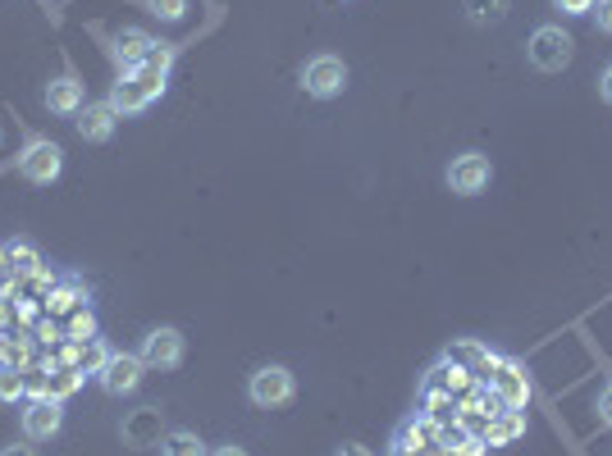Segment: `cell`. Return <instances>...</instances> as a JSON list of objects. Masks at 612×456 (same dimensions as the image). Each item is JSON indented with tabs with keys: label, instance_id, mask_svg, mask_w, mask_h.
<instances>
[{
	"label": "cell",
	"instance_id": "4dcf8cb0",
	"mask_svg": "<svg viewBox=\"0 0 612 456\" xmlns=\"http://www.w3.org/2000/svg\"><path fill=\"white\" fill-rule=\"evenodd\" d=\"M599 92H603V100H608V106H612V64L603 69V79H599Z\"/></svg>",
	"mask_w": 612,
	"mask_h": 456
},
{
	"label": "cell",
	"instance_id": "d6986e66",
	"mask_svg": "<svg viewBox=\"0 0 612 456\" xmlns=\"http://www.w3.org/2000/svg\"><path fill=\"white\" fill-rule=\"evenodd\" d=\"M83 388V370L79 365H60V370H50L46 374V397L50 401H64V397H73Z\"/></svg>",
	"mask_w": 612,
	"mask_h": 456
},
{
	"label": "cell",
	"instance_id": "5bb4252c",
	"mask_svg": "<svg viewBox=\"0 0 612 456\" xmlns=\"http://www.w3.org/2000/svg\"><path fill=\"white\" fill-rule=\"evenodd\" d=\"M46 106L56 115H79L83 110V83L79 73H60V79L46 83Z\"/></svg>",
	"mask_w": 612,
	"mask_h": 456
},
{
	"label": "cell",
	"instance_id": "30bf717a",
	"mask_svg": "<svg viewBox=\"0 0 612 456\" xmlns=\"http://www.w3.org/2000/svg\"><path fill=\"white\" fill-rule=\"evenodd\" d=\"M142 374H146L142 357H133V351H110L106 370H101L96 379H101V388H106L110 397H123V393H133L142 384Z\"/></svg>",
	"mask_w": 612,
	"mask_h": 456
},
{
	"label": "cell",
	"instance_id": "7a4b0ae2",
	"mask_svg": "<svg viewBox=\"0 0 612 456\" xmlns=\"http://www.w3.org/2000/svg\"><path fill=\"white\" fill-rule=\"evenodd\" d=\"M526 56H530V64L540 69V73H563L572 64V56H576V41L563 28H557V23H544V28L530 33Z\"/></svg>",
	"mask_w": 612,
	"mask_h": 456
},
{
	"label": "cell",
	"instance_id": "7402d4cb",
	"mask_svg": "<svg viewBox=\"0 0 612 456\" xmlns=\"http://www.w3.org/2000/svg\"><path fill=\"white\" fill-rule=\"evenodd\" d=\"M64 338L69 343H87V338H96V315L87 311V307H79L69 315V328H64Z\"/></svg>",
	"mask_w": 612,
	"mask_h": 456
},
{
	"label": "cell",
	"instance_id": "603a6c76",
	"mask_svg": "<svg viewBox=\"0 0 612 456\" xmlns=\"http://www.w3.org/2000/svg\"><path fill=\"white\" fill-rule=\"evenodd\" d=\"M23 393H28V384H23V370L0 361V401H19Z\"/></svg>",
	"mask_w": 612,
	"mask_h": 456
},
{
	"label": "cell",
	"instance_id": "e575fe53",
	"mask_svg": "<svg viewBox=\"0 0 612 456\" xmlns=\"http://www.w3.org/2000/svg\"><path fill=\"white\" fill-rule=\"evenodd\" d=\"M0 456H37V452H33V447H5Z\"/></svg>",
	"mask_w": 612,
	"mask_h": 456
},
{
	"label": "cell",
	"instance_id": "5b68a950",
	"mask_svg": "<svg viewBox=\"0 0 612 456\" xmlns=\"http://www.w3.org/2000/svg\"><path fill=\"white\" fill-rule=\"evenodd\" d=\"M484 388H490V397L498 401L503 411H526V401H530V374H526L521 361H507V357H503Z\"/></svg>",
	"mask_w": 612,
	"mask_h": 456
},
{
	"label": "cell",
	"instance_id": "8992f818",
	"mask_svg": "<svg viewBox=\"0 0 612 456\" xmlns=\"http://www.w3.org/2000/svg\"><path fill=\"white\" fill-rule=\"evenodd\" d=\"M302 87H306V96H316V100H334V96L348 87V64H343L339 56H316V60H306Z\"/></svg>",
	"mask_w": 612,
	"mask_h": 456
},
{
	"label": "cell",
	"instance_id": "8fae6325",
	"mask_svg": "<svg viewBox=\"0 0 612 456\" xmlns=\"http://www.w3.org/2000/svg\"><path fill=\"white\" fill-rule=\"evenodd\" d=\"M60 424H64V411H60V401H50V397H37L23 407V434H28L33 443H46V439H56L60 434Z\"/></svg>",
	"mask_w": 612,
	"mask_h": 456
},
{
	"label": "cell",
	"instance_id": "ba28073f",
	"mask_svg": "<svg viewBox=\"0 0 612 456\" xmlns=\"http://www.w3.org/2000/svg\"><path fill=\"white\" fill-rule=\"evenodd\" d=\"M444 361H452V365H462L475 384H490V374L498 370V351H490L484 343H475V338H457L448 351H444Z\"/></svg>",
	"mask_w": 612,
	"mask_h": 456
},
{
	"label": "cell",
	"instance_id": "277c9868",
	"mask_svg": "<svg viewBox=\"0 0 612 456\" xmlns=\"http://www.w3.org/2000/svg\"><path fill=\"white\" fill-rule=\"evenodd\" d=\"M297 393V379L289 365H261L257 374H251V384H247V397L257 401V407L274 411V407H289Z\"/></svg>",
	"mask_w": 612,
	"mask_h": 456
},
{
	"label": "cell",
	"instance_id": "e0dca14e",
	"mask_svg": "<svg viewBox=\"0 0 612 456\" xmlns=\"http://www.w3.org/2000/svg\"><path fill=\"white\" fill-rule=\"evenodd\" d=\"M123 439L133 447H146V443H161V411L156 407H142L129 424H123Z\"/></svg>",
	"mask_w": 612,
	"mask_h": 456
},
{
	"label": "cell",
	"instance_id": "8d00e7d4",
	"mask_svg": "<svg viewBox=\"0 0 612 456\" xmlns=\"http://www.w3.org/2000/svg\"><path fill=\"white\" fill-rule=\"evenodd\" d=\"M444 456H462V452H444Z\"/></svg>",
	"mask_w": 612,
	"mask_h": 456
},
{
	"label": "cell",
	"instance_id": "f546056e",
	"mask_svg": "<svg viewBox=\"0 0 612 456\" xmlns=\"http://www.w3.org/2000/svg\"><path fill=\"white\" fill-rule=\"evenodd\" d=\"M10 288H19V278L10 274V265H5V251H0V292H10Z\"/></svg>",
	"mask_w": 612,
	"mask_h": 456
},
{
	"label": "cell",
	"instance_id": "4fadbf2b",
	"mask_svg": "<svg viewBox=\"0 0 612 456\" xmlns=\"http://www.w3.org/2000/svg\"><path fill=\"white\" fill-rule=\"evenodd\" d=\"M151 41L142 28H123V33H115V46H110V56H115V64L129 73V69H142L146 64V56H151Z\"/></svg>",
	"mask_w": 612,
	"mask_h": 456
},
{
	"label": "cell",
	"instance_id": "4316f807",
	"mask_svg": "<svg viewBox=\"0 0 612 456\" xmlns=\"http://www.w3.org/2000/svg\"><path fill=\"white\" fill-rule=\"evenodd\" d=\"M595 416H599L603 429H612V379L603 384V393H599V401H595Z\"/></svg>",
	"mask_w": 612,
	"mask_h": 456
},
{
	"label": "cell",
	"instance_id": "7c38bea8",
	"mask_svg": "<svg viewBox=\"0 0 612 456\" xmlns=\"http://www.w3.org/2000/svg\"><path fill=\"white\" fill-rule=\"evenodd\" d=\"M119 110L110 106V100H96V106H83L79 110V137L83 142H110L115 129H119Z\"/></svg>",
	"mask_w": 612,
	"mask_h": 456
},
{
	"label": "cell",
	"instance_id": "2e32d148",
	"mask_svg": "<svg viewBox=\"0 0 612 456\" xmlns=\"http://www.w3.org/2000/svg\"><path fill=\"white\" fill-rule=\"evenodd\" d=\"M110 361V347L101 338H87V343H69L64 347V365H79L83 374H101Z\"/></svg>",
	"mask_w": 612,
	"mask_h": 456
},
{
	"label": "cell",
	"instance_id": "1f68e13d",
	"mask_svg": "<svg viewBox=\"0 0 612 456\" xmlns=\"http://www.w3.org/2000/svg\"><path fill=\"white\" fill-rule=\"evenodd\" d=\"M10 324H14V307H5V297H0V328L10 334Z\"/></svg>",
	"mask_w": 612,
	"mask_h": 456
},
{
	"label": "cell",
	"instance_id": "d6a6232c",
	"mask_svg": "<svg viewBox=\"0 0 612 456\" xmlns=\"http://www.w3.org/2000/svg\"><path fill=\"white\" fill-rule=\"evenodd\" d=\"M339 456H370L362 443H348V447H339Z\"/></svg>",
	"mask_w": 612,
	"mask_h": 456
},
{
	"label": "cell",
	"instance_id": "83f0119b",
	"mask_svg": "<svg viewBox=\"0 0 612 456\" xmlns=\"http://www.w3.org/2000/svg\"><path fill=\"white\" fill-rule=\"evenodd\" d=\"M595 23H599V33H608L612 37V0H595Z\"/></svg>",
	"mask_w": 612,
	"mask_h": 456
},
{
	"label": "cell",
	"instance_id": "836d02e7",
	"mask_svg": "<svg viewBox=\"0 0 612 456\" xmlns=\"http://www.w3.org/2000/svg\"><path fill=\"white\" fill-rule=\"evenodd\" d=\"M211 456H247V447H234V443H228V447H215Z\"/></svg>",
	"mask_w": 612,
	"mask_h": 456
},
{
	"label": "cell",
	"instance_id": "44dd1931",
	"mask_svg": "<svg viewBox=\"0 0 612 456\" xmlns=\"http://www.w3.org/2000/svg\"><path fill=\"white\" fill-rule=\"evenodd\" d=\"M161 456H211V452L197 434H188V429H174V434L161 439Z\"/></svg>",
	"mask_w": 612,
	"mask_h": 456
},
{
	"label": "cell",
	"instance_id": "f1b7e54d",
	"mask_svg": "<svg viewBox=\"0 0 612 456\" xmlns=\"http://www.w3.org/2000/svg\"><path fill=\"white\" fill-rule=\"evenodd\" d=\"M553 5L563 10V14H572V19H580V14H590V10H595V0H553Z\"/></svg>",
	"mask_w": 612,
	"mask_h": 456
},
{
	"label": "cell",
	"instance_id": "9a60e30c",
	"mask_svg": "<svg viewBox=\"0 0 612 456\" xmlns=\"http://www.w3.org/2000/svg\"><path fill=\"white\" fill-rule=\"evenodd\" d=\"M526 434V411H494L490 424H484V447H507L513 439Z\"/></svg>",
	"mask_w": 612,
	"mask_h": 456
},
{
	"label": "cell",
	"instance_id": "cb8c5ba5",
	"mask_svg": "<svg viewBox=\"0 0 612 456\" xmlns=\"http://www.w3.org/2000/svg\"><path fill=\"white\" fill-rule=\"evenodd\" d=\"M471 23H503L507 19V0H467Z\"/></svg>",
	"mask_w": 612,
	"mask_h": 456
},
{
	"label": "cell",
	"instance_id": "6da1fadb",
	"mask_svg": "<svg viewBox=\"0 0 612 456\" xmlns=\"http://www.w3.org/2000/svg\"><path fill=\"white\" fill-rule=\"evenodd\" d=\"M165 96V73H156V69H129V73H119L115 79V87H110V106L119 110V115H142L151 100H161Z\"/></svg>",
	"mask_w": 612,
	"mask_h": 456
},
{
	"label": "cell",
	"instance_id": "ffe728a7",
	"mask_svg": "<svg viewBox=\"0 0 612 456\" xmlns=\"http://www.w3.org/2000/svg\"><path fill=\"white\" fill-rule=\"evenodd\" d=\"M83 301H87L83 278H64V288H50V292H46V307L56 311V315H64V311H79Z\"/></svg>",
	"mask_w": 612,
	"mask_h": 456
},
{
	"label": "cell",
	"instance_id": "484cf974",
	"mask_svg": "<svg viewBox=\"0 0 612 456\" xmlns=\"http://www.w3.org/2000/svg\"><path fill=\"white\" fill-rule=\"evenodd\" d=\"M169 64H174V46L156 41V46H151V56H146V69H156V73H169Z\"/></svg>",
	"mask_w": 612,
	"mask_h": 456
},
{
	"label": "cell",
	"instance_id": "d4e9b609",
	"mask_svg": "<svg viewBox=\"0 0 612 456\" xmlns=\"http://www.w3.org/2000/svg\"><path fill=\"white\" fill-rule=\"evenodd\" d=\"M146 5H151V14L165 19V23H178L188 14V0H146Z\"/></svg>",
	"mask_w": 612,
	"mask_h": 456
},
{
	"label": "cell",
	"instance_id": "9c48e42d",
	"mask_svg": "<svg viewBox=\"0 0 612 456\" xmlns=\"http://www.w3.org/2000/svg\"><path fill=\"white\" fill-rule=\"evenodd\" d=\"M490 179H494V169H490V160H484L480 151H467V156H457L448 165V188L457 196H480L484 188H490Z\"/></svg>",
	"mask_w": 612,
	"mask_h": 456
},
{
	"label": "cell",
	"instance_id": "3957f363",
	"mask_svg": "<svg viewBox=\"0 0 612 456\" xmlns=\"http://www.w3.org/2000/svg\"><path fill=\"white\" fill-rule=\"evenodd\" d=\"M60 169H64V151L50 142V137H28V146H23V156H19V173H23V179L46 188V183L60 179Z\"/></svg>",
	"mask_w": 612,
	"mask_h": 456
},
{
	"label": "cell",
	"instance_id": "52a82bcc",
	"mask_svg": "<svg viewBox=\"0 0 612 456\" xmlns=\"http://www.w3.org/2000/svg\"><path fill=\"white\" fill-rule=\"evenodd\" d=\"M142 365L146 370H174V365H184V334L178 328H151V334L142 338Z\"/></svg>",
	"mask_w": 612,
	"mask_h": 456
},
{
	"label": "cell",
	"instance_id": "d590c367",
	"mask_svg": "<svg viewBox=\"0 0 612 456\" xmlns=\"http://www.w3.org/2000/svg\"><path fill=\"white\" fill-rule=\"evenodd\" d=\"M393 456H425V452H416V447H402V443H393Z\"/></svg>",
	"mask_w": 612,
	"mask_h": 456
},
{
	"label": "cell",
	"instance_id": "ac0fdd59",
	"mask_svg": "<svg viewBox=\"0 0 612 456\" xmlns=\"http://www.w3.org/2000/svg\"><path fill=\"white\" fill-rule=\"evenodd\" d=\"M5 265H10V274L19 278V284H28V278L42 269V256H37L33 242H10L5 247Z\"/></svg>",
	"mask_w": 612,
	"mask_h": 456
}]
</instances>
